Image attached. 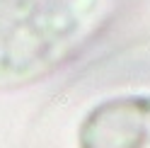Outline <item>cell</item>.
Instances as JSON below:
<instances>
[{
  "label": "cell",
  "instance_id": "1",
  "mask_svg": "<svg viewBox=\"0 0 150 148\" xmlns=\"http://www.w3.org/2000/svg\"><path fill=\"white\" fill-rule=\"evenodd\" d=\"M136 0H0V92L78 61Z\"/></svg>",
  "mask_w": 150,
  "mask_h": 148
},
{
  "label": "cell",
  "instance_id": "2",
  "mask_svg": "<svg viewBox=\"0 0 150 148\" xmlns=\"http://www.w3.org/2000/svg\"><path fill=\"white\" fill-rule=\"evenodd\" d=\"M75 148H150V92L97 100L75 126Z\"/></svg>",
  "mask_w": 150,
  "mask_h": 148
}]
</instances>
